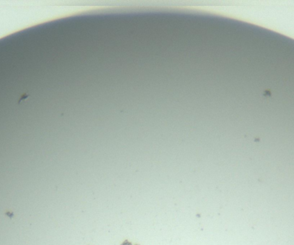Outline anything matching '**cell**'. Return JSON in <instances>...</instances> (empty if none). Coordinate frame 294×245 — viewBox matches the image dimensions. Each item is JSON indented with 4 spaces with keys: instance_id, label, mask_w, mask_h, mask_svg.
Returning <instances> with one entry per match:
<instances>
[{
    "instance_id": "cell-1",
    "label": "cell",
    "mask_w": 294,
    "mask_h": 245,
    "mask_svg": "<svg viewBox=\"0 0 294 245\" xmlns=\"http://www.w3.org/2000/svg\"><path fill=\"white\" fill-rule=\"evenodd\" d=\"M6 214H7V215H9V216H10V218H11V217L13 216L12 214H11V212H7V213H6Z\"/></svg>"
}]
</instances>
